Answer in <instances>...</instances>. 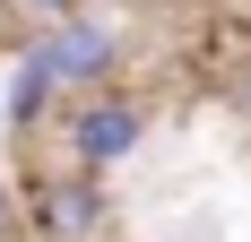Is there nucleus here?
Wrapping results in <instances>:
<instances>
[{"label":"nucleus","mask_w":251,"mask_h":242,"mask_svg":"<svg viewBox=\"0 0 251 242\" xmlns=\"http://www.w3.org/2000/svg\"><path fill=\"white\" fill-rule=\"evenodd\" d=\"M9 191H18L26 242H104V234H113V191H104V173H78V165H26Z\"/></svg>","instance_id":"obj_1"},{"label":"nucleus","mask_w":251,"mask_h":242,"mask_svg":"<svg viewBox=\"0 0 251 242\" xmlns=\"http://www.w3.org/2000/svg\"><path fill=\"white\" fill-rule=\"evenodd\" d=\"M52 139H61V165L78 173H113L148 147V104L130 87H96V96H70L52 113Z\"/></svg>","instance_id":"obj_2"},{"label":"nucleus","mask_w":251,"mask_h":242,"mask_svg":"<svg viewBox=\"0 0 251 242\" xmlns=\"http://www.w3.org/2000/svg\"><path fill=\"white\" fill-rule=\"evenodd\" d=\"M26 52L44 61V78H52V96L70 104V96H96V87H122V70H130V35L113 18H52L44 35H26Z\"/></svg>","instance_id":"obj_3"},{"label":"nucleus","mask_w":251,"mask_h":242,"mask_svg":"<svg viewBox=\"0 0 251 242\" xmlns=\"http://www.w3.org/2000/svg\"><path fill=\"white\" fill-rule=\"evenodd\" d=\"M52 113H61V96H52L44 61L18 44V70H9V87H0V121H9L18 139H35V130H52Z\"/></svg>","instance_id":"obj_4"},{"label":"nucleus","mask_w":251,"mask_h":242,"mask_svg":"<svg viewBox=\"0 0 251 242\" xmlns=\"http://www.w3.org/2000/svg\"><path fill=\"white\" fill-rule=\"evenodd\" d=\"M226 104H234V113L251 121V44H243V52L226 61Z\"/></svg>","instance_id":"obj_5"},{"label":"nucleus","mask_w":251,"mask_h":242,"mask_svg":"<svg viewBox=\"0 0 251 242\" xmlns=\"http://www.w3.org/2000/svg\"><path fill=\"white\" fill-rule=\"evenodd\" d=\"M9 9H26V18H44V26H52V18H78L87 0H9Z\"/></svg>","instance_id":"obj_6"},{"label":"nucleus","mask_w":251,"mask_h":242,"mask_svg":"<svg viewBox=\"0 0 251 242\" xmlns=\"http://www.w3.org/2000/svg\"><path fill=\"white\" fill-rule=\"evenodd\" d=\"M0 242H26V225H18V191H9V173H0Z\"/></svg>","instance_id":"obj_7"},{"label":"nucleus","mask_w":251,"mask_h":242,"mask_svg":"<svg viewBox=\"0 0 251 242\" xmlns=\"http://www.w3.org/2000/svg\"><path fill=\"white\" fill-rule=\"evenodd\" d=\"M234 9H251V0H234Z\"/></svg>","instance_id":"obj_8"}]
</instances>
